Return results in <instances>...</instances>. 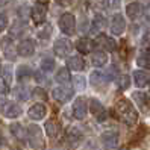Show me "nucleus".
Wrapping results in <instances>:
<instances>
[{"label": "nucleus", "instance_id": "0eeeda50", "mask_svg": "<svg viewBox=\"0 0 150 150\" xmlns=\"http://www.w3.org/2000/svg\"><path fill=\"white\" fill-rule=\"evenodd\" d=\"M100 141L105 149H115L118 144V134L114 130H108V132H103Z\"/></svg>", "mask_w": 150, "mask_h": 150}, {"label": "nucleus", "instance_id": "393cba45", "mask_svg": "<svg viewBox=\"0 0 150 150\" xmlns=\"http://www.w3.org/2000/svg\"><path fill=\"white\" fill-rule=\"evenodd\" d=\"M105 28H106V18H105L103 15H96L94 17V20H93V29L96 30V32H100V30H103Z\"/></svg>", "mask_w": 150, "mask_h": 150}, {"label": "nucleus", "instance_id": "b1692460", "mask_svg": "<svg viewBox=\"0 0 150 150\" xmlns=\"http://www.w3.org/2000/svg\"><path fill=\"white\" fill-rule=\"evenodd\" d=\"M68 139H70V143H71L73 146H77V144L83 139V135H82V132L77 130V129H70V132H68Z\"/></svg>", "mask_w": 150, "mask_h": 150}, {"label": "nucleus", "instance_id": "39448f33", "mask_svg": "<svg viewBox=\"0 0 150 150\" xmlns=\"http://www.w3.org/2000/svg\"><path fill=\"white\" fill-rule=\"evenodd\" d=\"M88 102L86 99H83V97H77V99L74 100L73 103V115L74 118L77 120H83L85 115H86V111H88Z\"/></svg>", "mask_w": 150, "mask_h": 150}, {"label": "nucleus", "instance_id": "4468645a", "mask_svg": "<svg viewBox=\"0 0 150 150\" xmlns=\"http://www.w3.org/2000/svg\"><path fill=\"white\" fill-rule=\"evenodd\" d=\"M17 52L21 56H32L35 52V46L32 40H23L18 46H17Z\"/></svg>", "mask_w": 150, "mask_h": 150}, {"label": "nucleus", "instance_id": "423d86ee", "mask_svg": "<svg viewBox=\"0 0 150 150\" xmlns=\"http://www.w3.org/2000/svg\"><path fill=\"white\" fill-rule=\"evenodd\" d=\"M53 50H55L56 56L65 58V56L70 53V50H71V42H70L68 40H65V38L56 40L55 44H53Z\"/></svg>", "mask_w": 150, "mask_h": 150}, {"label": "nucleus", "instance_id": "ea45409f", "mask_svg": "<svg viewBox=\"0 0 150 150\" xmlns=\"http://www.w3.org/2000/svg\"><path fill=\"white\" fill-rule=\"evenodd\" d=\"M42 2H47V0H42Z\"/></svg>", "mask_w": 150, "mask_h": 150}, {"label": "nucleus", "instance_id": "1a4fd4ad", "mask_svg": "<svg viewBox=\"0 0 150 150\" xmlns=\"http://www.w3.org/2000/svg\"><path fill=\"white\" fill-rule=\"evenodd\" d=\"M132 97H134V100L137 102V105L139 106V109L143 112H150V97L141 91H135L134 94H132Z\"/></svg>", "mask_w": 150, "mask_h": 150}, {"label": "nucleus", "instance_id": "473e14b6", "mask_svg": "<svg viewBox=\"0 0 150 150\" xmlns=\"http://www.w3.org/2000/svg\"><path fill=\"white\" fill-rule=\"evenodd\" d=\"M11 76H12L11 67H5V68H3V79H5V82H6L8 85L11 83Z\"/></svg>", "mask_w": 150, "mask_h": 150}, {"label": "nucleus", "instance_id": "4c0bfd02", "mask_svg": "<svg viewBox=\"0 0 150 150\" xmlns=\"http://www.w3.org/2000/svg\"><path fill=\"white\" fill-rule=\"evenodd\" d=\"M143 44H144V46H150V32H147L146 37L143 38Z\"/></svg>", "mask_w": 150, "mask_h": 150}, {"label": "nucleus", "instance_id": "a19ab883", "mask_svg": "<svg viewBox=\"0 0 150 150\" xmlns=\"http://www.w3.org/2000/svg\"><path fill=\"white\" fill-rule=\"evenodd\" d=\"M0 146H2V144H0Z\"/></svg>", "mask_w": 150, "mask_h": 150}, {"label": "nucleus", "instance_id": "7c9ffc66", "mask_svg": "<svg viewBox=\"0 0 150 150\" xmlns=\"http://www.w3.org/2000/svg\"><path fill=\"white\" fill-rule=\"evenodd\" d=\"M129 85H130V79H129V76L123 74V76L118 77V86L121 88V90H126V88H129Z\"/></svg>", "mask_w": 150, "mask_h": 150}, {"label": "nucleus", "instance_id": "dca6fc26", "mask_svg": "<svg viewBox=\"0 0 150 150\" xmlns=\"http://www.w3.org/2000/svg\"><path fill=\"white\" fill-rule=\"evenodd\" d=\"M134 81H135L137 86H146L150 81V74L143 71V70H137L134 73Z\"/></svg>", "mask_w": 150, "mask_h": 150}, {"label": "nucleus", "instance_id": "5701e85b", "mask_svg": "<svg viewBox=\"0 0 150 150\" xmlns=\"http://www.w3.org/2000/svg\"><path fill=\"white\" fill-rule=\"evenodd\" d=\"M137 64L143 68H150V52H141L137 58Z\"/></svg>", "mask_w": 150, "mask_h": 150}, {"label": "nucleus", "instance_id": "4be33fe9", "mask_svg": "<svg viewBox=\"0 0 150 150\" xmlns=\"http://www.w3.org/2000/svg\"><path fill=\"white\" fill-rule=\"evenodd\" d=\"M108 61V56L103 53V52H94V53L91 55V62L96 65V67H102L106 64Z\"/></svg>", "mask_w": 150, "mask_h": 150}, {"label": "nucleus", "instance_id": "f3484780", "mask_svg": "<svg viewBox=\"0 0 150 150\" xmlns=\"http://www.w3.org/2000/svg\"><path fill=\"white\" fill-rule=\"evenodd\" d=\"M141 12H143V9H141V5L139 3H130L126 6V14L129 18L132 20H137L138 17L141 15Z\"/></svg>", "mask_w": 150, "mask_h": 150}, {"label": "nucleus", "instance_id": "aec40b11", "mask_svg": "<svg viewBox=\"0 0 150 150\" xmlns=\"http://www.w3.org/2000/svg\"><path fill=\"white\" fill-rule=\"evenodd\" d=\"M44 129H46L47 135L52 137V138L58 137V134H59V125H58L55 120H49V121H46V126H44Z\"/></svg>", "mask_w": 150, "mask_h": 150}, {"label": "nucleus", "instance_id": "412c9836", "mask_svg": "<svg viewBox=\"0 0 150 150\" xmlns=\"http://www.w3.org/2000/svg\"><path fill=\"white\" fill-rule=\"evenodd\" d=\"M77 50L81 52V53H90V50L93 49V41L88 40V38H81L76 44Z\"/></svg>", "mask_w": 150, "mask_h": 150}, {"label": "nucleus", "instance_id": "2eb2a0df", "mask_svg": "<svg viewBox=\"0 0 150 150\" xmlns=\"http://www.w3.org/2000/svg\"><path fill=\"white\" fill-rule=\"evenodd\" d=\"M46 112H47V109H46V106H44L42 103H35L33 106H30L28 115L32 120H41L44 115H46Z\"/></svg>", "mask_w": 150, "mask_h": 150}, {"label": "nucleus", "instance_id": "cd10ccee", "mask_svg": "<svg viewBox=\"0 0 150 150\" xmlns=\"http://www.w3.org/2000/svg\"><path fill=\"white\" fill-rule=\"evenodd\" d=\"M55 67V61L52 59V58H44L41 61V68L42 70H46V71H49V70H53Z\"/></svg>", "mask_w": 150, "mask_h": 150}, {"label": "nucleus", "instance_id": "f257e3e1", "mask_svg": "<svg viewBox=\"0 0 150 150\" xmlns=\"http://www.w3.org/2000/svg\"><path fill=\"white\" fill-rule=\"evenodd\" d=\"M115 112L117 115L121 118V121H125L126 125H135L138 121V112L137 109L132 106V103L126 99H120L115 103Z\"/></svg>", "mask_w": 150, "mask_h": 150}, {"label": "nucleus", "instance_id": "a878e982", "mask_svg": "<svg viewBox=\"0 0 150 150\" xmlns=\"http://www.w3.org/2000/svg\"><path fill=\"white\" fill-rule=\"evenodd\" d=\"M29 76H30V68L28 65H20L17 70V81L23 82L26 79H29Z\"/></svg>", "mask_w": 150, "mask_h": 150}, {"label": "nucleus", "instance_id": "6ab92c4d", "mask_svg": "<svg viewBox=\"0 0 150 150\" xmlns=\"http://www.w3.org/2000/svg\"><path fill=\"white\" fill-rule=\"evenodd\" d=\"M68 68L70 70H76V71H81V70H83L85 67V62H83V59L81 56H71V58H68Z\"/></svg>", "mask_w": 150, "mask_h": 150}, {"label": "nucleus", "instance_id": "20e7f679", "mask_svg": "<svg viewBox=\"0 0 150 150\" xmlns=\"http://www.w3.org/2000/svg\"><path fill=\"white\" fill-rule=\"evenodd\" d=\"M0 111H2V114L6 118H17V117L21 115V108L17 103H14V102H5V103H2Z\"/></svg>", "mask_w": 150, "mask_h": 150}, {"label": "nucleus", "instance_id": "f03ea898", "mask_svg": "<svg viewBox=\"0 0 150 150\" xmlns=\"http://www.w3.org/2000/svg\"><path fill=\"white\" fill-rule=\"evenodd\" d=\"M28 139H29V144L33 147V149H44V139L41 137V129L38 126H29L28 127Z\"/></svg>", "mask_w": 150, "mask_h": 150}, {"label": "nucleus", "instance_id": "c756f323", "mask_svg": "<svg viewBox=\"0 0 150 150\" xmlns=\"http://www.w3.org/2000/svg\"><path fill=\"white\" fill-rule=\"evenodd\" d=\"M103 5L106 9L112 11V9H118L120 8V0H103Z\"/></svg>", "mask_w": 150, "mask_h": 150}, {"label": "nucleus", "instance_id": "e433bc0d", "mask_svg": "<svg viewBox=\"0 0 150 150\" xmlns=\"http://www.w3.org/2000/svg\"><path fill=\"white\" fill-rule=\"evenodd\" d=\"M56 3L61 6H70L71 5V0H56Z\"/></svg>", "mask_w": 150, "mask_h": 150}, {"label": "nucleus", "instance_id": "9b49d317", "mask_svg": "<svg viewBox=\"0 0 150 150\" xmlns=\"http://www.w3.org/2000/svg\"><path fill=\"white\" fill-rule=\"evenodd\" d=\"M125 28H126V23H125V18H123L121 14H115L111 20V32L114 35H121L125 32Z\"/></svg>", "mask_w": 150, "mask_h": 150}, {"label": "nucleus", "instance_id": "6e6552de", "mask_svg": "<svg viewBox=\"0 0 150 150\" xmlns=\"http://www.w3.org/2000/svg\"><path fill=\"white\" fill-rule=\"evenodd\" d=\"M90 111L94 114V117L99 121H105V120H106V109L103 108V105L99 100H96V99L90 100Z\"/></svg>", "mask_w": 150, "mask_h": 150}, {"label": "nucleus", "instance_id": "2f4dec72", "mask_svg": "<svg viewBox=\"0 0 150 150\" xmlns=\"http://www.w3.org/2000/svg\"><path fill=\"white\" fill-rule=\"evenodd\" d=\"M11 132L15 135V137H18V138H23V130H21V126L18 125V123H14V125H11Z\"/></svg>", "mask_w": 150, "mask_h": 150}, {"label": "nucleus", "instance_id": "c9c22d12", "mask_svg": "<svg viewBox=\"0 0 150 150\" xmlns=\"http://www.w3.org/2000/svg\"><path fill=\"white\" fill-rule=\"evenodd\" d=\"M6 26H8V18H6V15L0 11V30H3Z\"/></svg>", "mask_w": 150, "mask_h": 150}, {"label": "nucleus", "instance_id": "c85d7f7f", "mask_svg": "<svg viewBox=\"0 0 150 150\" xmlns=\"http://www.w3.org/2000/svg\"><path fill=\"white\" fill-rule=\"evenodd\" d=\"M50 33H52V28H50V24H44V29H41V30H40L38 37H40V40H49V38H50Z\"/></svg>", "mask_w": 150, "mask_h": 150}, {"label": "nucleus", "instance_id": "9d476101", "mask_svg": "<svg viewBox=\"0 0 150 150\" xmlns=\"http://www.w3.org/2000/svg\"><path fill=\"white\" fill-rule=\"evenodd\" d=\"M71 96H73V90L68 88V86H58V88L53 90V97L61 103L68 102L70 99H71Z\"/></svg>", "mask_w": 150, "mask_h": 150}, {"label": "nucleus", "instance_id": "f704fd0d", "mask_svg": "<svg viewBox=\"0 0 150 150\" xmlns=\"http://www.w3.org/2000/svg\"><path fill=\"white\" fill-rule=\"evenodd\" d=\"M74 81H76L74 83H76V86L79 88V90H83V88H85V79L82 76H76Z\"/></svg>", "mask_w": 150, "mask_h": 150}, {"label": "nucleus", "instance_id": "ddd939ff", "mask_svg": "<svg viewBox=\"0 0 150 150\" xmlns=\"http://www.w3.org/2000/svg\"><path fill=\"white\" fill-rule=\"evenodd\" d=\"M30 18H32L33 23H42L44 18H46V8L41 3L33 5L32 9H30Z\"/></svg>", "mask_w": 150, "mask_h": 150}, {"label": "nucleus", "instance_id": "a211bd4d", "mask_svg": "<svg viewBox=\"0 0 150 150\" xmlns=\"http://www.w3.org/2000/svg\"><path fill=\"white\" fill-rule=\"evenodd\" d=\"M108 74L106 73H102V71H94V73H91V76H90V82L93 83V85H105L108 82Z\"/></svg>", "mask_w": 150, "mask_h": 150}, {"label": "nucleus", "instance_id": "bb28decb", "mask_svg": "<svg viewBox=\"0 0 150 150\" xmlns=\"http://www.w3.org/2000/svg\"><path fill=\"white\" fill-rule=\"evenodd\" d=\"M70 71L67 68H61V70H58V73H56V81L59 82V83H67V82H70Z\"/></svg>", "mask_w": 150, "mask_h": 150}, {"label": "nucleus", "instance_id": "f8f14e48", "mask_svg": "<svg viewBox=\"0 0 150 150\" xmlns=\"http://www.w3.org/2000/svg\"><path fill=\"white\" fill-rule=\"evenodd\" d=\"M96 44H97V46H100L102 49L108 50V52H114L117 49V42L114 41V38L106 37V35H99V37L96 38Z\"/></svg>", "mask_w": 150, "mask_h": 150}, {"label": "nucleus", "instance_id": "7ed1b4c3", "mask_svg": "<svg viewBox=\"0 0 150 150\" xmlns=\"http://www.w3.org/2000/svg\"><path fill=\"white\" fill-rule=\"evenodd\" d=\"M59 28L65 35H73L76 32V18L71 14H64L59 18Z\"/></svg>", "mask_w": 150, "mask_h": 150}, {"label": "nucleus", "instance_id": "58836bf2", "mask_svg": "<svg viewBox=\"0 0 150 150\" xmlns=\"http://www.w3.org/2000/svg\"><path fill=\"white\" fill-rule=\"evenodd\" d=\"M8 2H9V0H0V5H2V6H3V5H6Z\"/></svg>", "mask_w": 150, "mask_h": 150}, {"label": "nucleus", "instance_id": "72a5a7b5", "mask_svg": "<svg viewBox=\"0 0 150 150\" xmlns=\"http://www.w3.org/2000/svg\"><path fill=\"white\" fill-rule=\"evenodd\" d=\"M33 94L37 96V97H40V99H42V100L47 99V94H46V91H44L42 88H35V90H33Z\"/></svg>", "mask_w": 150, "mask_h": 150}]
</instances>
